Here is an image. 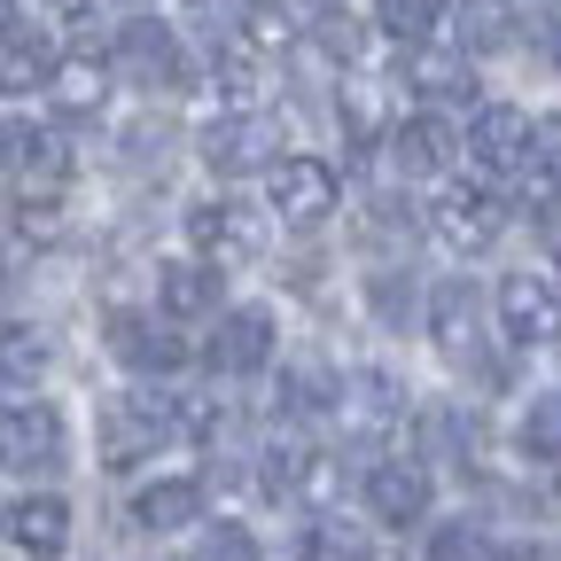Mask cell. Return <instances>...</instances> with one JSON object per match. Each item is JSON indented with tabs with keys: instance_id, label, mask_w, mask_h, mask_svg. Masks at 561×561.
Wrapping results in <instances>:
<instances>
[{
	"instance_id": "1",
	"label": "cell",
	"mask_w": 561,
	"mask_h": 561,
	"mask_svg": "<svg viewBox=\"0 0 561 561\" xmlns=\"http://www.w3.org/2000/svg\"><path fill=\"white\" fill-rule=\"evenodd\" d=\"M102 468H133V460H157L180 437V405L164 390H117L102 398Z\"/></svg>"
},
{
	"instance_id": "2",
	"label": "cell",
	"mask_w": 561,
	"mask_h": 561,
	"mask_svg": "<svg viewBox=\"0 0 561 561\" xmlns=\"http://www.w3.org/2000/svg\"><path fill=\"white\" fill-rule=\"evenodd\" d=\"M430 234L460 257H483L491 242L507 234V203L491 195V187H468V180H445L437 203H430Z\"/></svg>"
},
{
	"instance_id": "3",
	"label": "cell",
	"mask_w": 561,
	"mask_h": 561,
	"mask_svg": "<svg viewBox=\"0 0 561 561\" xmlns=\"http://www.w3.org/2000/svg\"><path fill=\"white\" fill-rule=\"evenodd\" d=\"M0 468H9V476L62 468V413L47 398H9V405H0Z\"/></svg>"
},
{
	"instance_id": "4",
	"label": "cell",
	"mask_w": 561,
	"mask_h": 561,
	"mask_svg": "<svg viewBox=\"0 0 561 561\" xmlns=\"http://www.w3.org/2000/svg\"><path fill=\"white\" fill-rule=\"evenodd\" d=\"M273 149H280V133H273V117H257V102H242V110H227V117H210L203 140H195V157H203L210 172H227V180L265 172Z\"/></svg>"
},
{
	"instance_id": "5",
	"label": "cell",
	"mask_w": 561,
	"mask_h": 561,
	"mask_svg": "<svg viewBox=\"0 0 561 561\" xmlns=\"http://www.w3.org/2000/svg\"><path fill=\"white\" fill-rule=\"evenodd\" d=\"M187 242L203 265H250L265 250V219L250 203H195L187 210Z\"/></svg>"
},
{
	"instance_id": "6",
	"label": "cell",
	"mask_w": 561,
	"mask_h": 561,
	"mask_svg": "<svg viewBox=\"0 0 561 561\" xmlns=\"http://www.w3.org/2000/svg\"><path fill=\"white\" fill-rule=\"evenodd\" d=\"M335 172L320 164V157H273L265 164V203L280 210V219H289V227H320L328 219V210H335Z\"/></svg>"
},
{
	"instance_id": "7",
	"label": "cell",
	"mask_w": 561,
	"mask_h": 561,
	"mask_svg": "<svg viewBox=\"0 0 561 561\" xmlns=\"http://www.w3.org/2000/svg\"><path fill=\"white\" fill-rule=\"evenodd\" d=\"M110 62L125 70L133 87H180V79H187V47H180V32L157 24V16H133V24L117 32Z\"/></svg>"
},
{
	"instance_id": "8",
	"label": "cell",
	"mask_w": 561,
	"mask_h": 561,
	"mask_svg": "<svg viewBox=\"0 0 561 561\" xmlns=\"http://www.w3.org/2000/svg\"><path fill=\"white\" fill-rule=\"evenodd\" d=\"M538 149V125L515 110V102H476V125H468V157L491 172V180H507L523 157Z\"/></svg>"
},
{
	"instance_id": "9",
	"label": "cell",
	"mask_w": 561,
	"mask_h": 561,
	"mask_svg": "<svg viewBox=\"0 0 561 561\" xmlns=\"http://www.w3.org/2000/svg\"><path fill=\"white\" fill-rule=\"evenodd\" d=\"M110 351H117L133 375H180V367H187V335H180V320L110 312Z\"/></svg>"
},
{
	"instance_id": "10",
	"label": "cell",
	"mask_w": 561,
	"mask_h": 561,
	"mask_svg": "<svg viewBox=\"0 0 561 561\" xmlns=\"http://www.w3.org/2000/svg\"><path fill=\"white\" fill-rule=\"evenodd\" d=\"M500 335L507 343H553L561 335V289L546 273H507L500 280Z\"/></svg>"
},
{
	"instance_id": "11",
	"label": "cell",
	"mask_w": 561,
	"mask_h": 561,
	"mask_svg": "<svg viewBox=\"0 0 561 561\" xmlns=\"http://www.w3.org/2000/svg\"><path fill=\"white\" fill-rule=\"evenodd\" d=\"M203 359H210V375H257L273 359V312H257V305L219 312V335L203 343Z\"/></svg>"
},
{
	"instance_id": "12",
	"label": "cell",
	"mask_w": 561,
	"mask_h": 561,
	"mask_svg": "<svg viewBox=\"0 0 561 561\" xmlns=\"http://www.w3.org/2000/svg\"><path fill=\"white\" fill-rule=\"evenodd\" d=\"M367 515L382 530H405V523H430V468L421 460H382L367 476Z\"/></svg>"
},
{
	"instance_id": "13",
	"label": "cell",
	"mask_w": 561,
	"mask_h": 561,
	"mask_svg": "<svg viewBox=\"0 0 561 561\" xmlns=\"http://www.w3.org/2000/svg\"><path fill=\"white\" fill-rule=\"evenodd\" d=\"M430 335L453 367H483V297L468 289V280H445L437 305H430Z\"/></svg>"
},
{
	"instance_id": "14",
	"label": "cell",
	"mask_w": 561,
	"mask_h": 561,
	"mask_svg": "<svg viewBox=\"0 0 561 561\" xmlns=\"http://www.w3.org/2000/svg\"><path fill=\"white\" fill-rule=\"evenodd\" d=\"M390 157H398L405 180H445L453 157H460V133L445 125V110H421V117H405V125L390 133Z\"/></svg>"
},
{
	"instance_id": "15",
	"label": "cell",
	"mask_w": 561,
	"mask_h": 561,
	"mask_svg": "<svg viewBox=\"0 0 561 561\" xmlns=\"http://www.w3.org/2000/svg\"><path fill=\"white\" fill-rule=\"evenodd\" d=\"M0 164H9L24 187H62L70 180V149L47 125H0Z\"/></svg>"
},
{
	"instance_id": "16",
	"label": "cell",
	"mask_w": 561,
	"mask_h": 561,
	"mask_svg": "<svg viewBox=\"0 0 561 561\" xmlns=\"http://www.w3.org/2000/svg\"><path fill=\"white\" fill-rule=\"evenodd\" d=\"M405 79H413V94L430 102V110H460V102H476V70H468V55H437L430 39H413Z\"/></svg>"
},
{
	"instance_id": "17",
	"label": "cell",
	"mask_w": 561,
	"mask_h": 561,
	"mask_svg": "<svg viewBox=\"0 0 561 561\" xmlns=\"http://www.w3.org/2000/svg\"><path fill=\"white\" fill-rule=\"evenodd\" d=\"M9 538H16L32 561H62V546H70V500H55V491L16 500V507H9Z\"/></svg>"
},
{
	"instance_id": "18",
	"label": "cell",
	"mask_w": 561,
	"mask_h": 561,
	"mask_svg": "<svg viewBox=\"0 0 561 561\" xmlns=\"http://www.w3.org/2000/svg\"><path fill=\"white\" fill-rule=\"evenodd\" d=\"M55 79V47L32 32V24H0V94H47Z\"/></svg>"
},
{
	"instance_id": "19",
	"label": "cell",
	"mask_w": 561,
	"mask_h": 561,
	"mask_svg": "<svg viewBox=\"0 0 561 561\" xmlns=\"http://www.w3.org/2000/svg\"><path fill=\"white\" fill-rule=\"evenodd\" d=\"M195 515H203V483H195V476H157V483H140V491H133V523H140V530H157V538L187 530Z\"/></svg>"
},
{
	"instance_id": "20",
	"label": "cell",
	"mask_w": 561,
	"mask_h": 561,
	"mask_svg": "<svg viewBox=\"0 0 561 561\" xmlns=\"http://www.w3.org/2000/svg\"><path fill=\"white\" fill-rule=\"evenodd\" d=\"M157 305H164V320H180V328L210 320V312H219V265H203V257L164 265V273H157Z\"/></svg>"
},
{
	"instance_id": "21",
	"label": "cell",
	"mask_w": 561,
	"mask_h": 561,
	"mask_svg": "<svg viewBox=\"0 0 561 561\" xmlns=\"http://www.w3.org/2000/svg\"><path fill=\"white\" fill-rule=\"evenodd\" d=\"M398 398H405V382L390 375V367H359V375H351L343 382V421H351V430H359V437H382L390 430V421H398Z\"/></svg>"
},
{
	"instance_id": "22",
	"label": "cell",
	"mask_w": 561,
	"mask_h": 561,
	"mask_svg": "<svg viewBox=\"0 0 561 561\" xmlns=\"http://www.w3.org/2000/svg\"><path fill=\"white\" fill-rule=\"evenodd\" d=\"M453 32H460V55H507L523 39V16H515V0H460Z\"/></svg>"
},
{
	"instance_id": "23",
	"label": "cell",
	"mask_w": 561,
	"mask_h": 561,
	"mask_svg": "<svg viewBox=\"0 0 561 561\" xmlns=\"http://www.w3.org/2000/svg\"><path fill=\"white\" fill-rule=\"evenodd\" d=\"M47 367H55V343H47L39 328H9V320H0V398L39 390Z\"/></svg>"
},
{
	"instance_id": "24",
	"label": "cell",
	"mask_w": 561,
	"mask_h": 561,
	"mask_svg": "<svg viewBox=\"0 0 561 561\" xmlns=\"http://www.w3.org/2000/svg\"><path fill=\"white\" fill-rule=\"evenodd\" d=\"M265 491H280V500H328L335 468L305 445H265Z\"/></svg>"
},
{
	"instance_id": "25",
	"label": "cell",
	"mask_w": 561,
	"mask_h": 561,
	"mask_svg": "<svg viewBox=\"0 0 561 561\" xmlns=\"http://www.w3.org/2000/svg\"><path fill=\"white\" fill-rule=\"evenodd\" d=\"M47 94H55V110L62 117H94L102 102H110V70L94 62V55H55V79H47Z\"/></svg>"
},
{
	"instance_id": "26",
	"label": "cell",
	"mask_w": 561,
	"mask_h": 561,
	"mask_svg": "<svg viewBox=\"0 0 561 561\" xmlns=\"http://www.w3.org/2000/svg\"><path fill=\"white\" fill-rule=\"evenodd\" d=\"M421 460L476 468V421H468L460 405H430V413H421Z\"/></svg>"
},
{
	"instance_id": "27",
	"label": "cell",
	"mask_w": 561,
	"mask_h": 561,
	"mask_svg": "<svg viewBox=\"0 0 561 561\" xmlns=\"http://www.w3.org/2000/svg\"><path fill=\"white\" fill-rule=\"evenodd\" d=\"M297 561H375V530L367 523H343V515H320L297 546Z\"/></svg>"
},
{
	"instance_id": "28",
	"label": "cell",
	"mask_w": 561,
	"mask_h": 561,
	"mask_svg": "<svg viewBox=\"0 0 561 561\" xmlns=\"http://www.w3.org/2000/svg\"><path fill=\"white\" fill-rule=\"evenodd\" d=\"M335 367H289V375H280V413H289V421H320V413H335Z\"/></svg>"
},
{
	"instance_id": "29",
	"label": "cell",
	"mask_w": 561,
	"mask_h": 561,
	"mask_svg": "<svg viewBox=\"0 0 561 561\" xmlns=\"http://www.w3.org/2000/svg\"><path fill=\"white\" fill-rule=\"evenodd\" d=\"M507 187H515V203L530 210V219H553V210H561V164H553L546 149H530V157L507 172Z\"/></svg>"
},
{
	"instance_id": "30",
	"label": "cell",
	"mask_w": 561,
	"mask_h": 561,
	"mask_svg": "<svg viewBox=\"0 0 561 561\" xmlns=\"http://www.w3.org/2000/svg\"><path fill=\"white\" fill-rule=\"evenodd\" d=\"M9 227H16L24 242H62V234H70V210H62L55 187H24L16 210H9Z\"/></svg>"
},
{
	"instance_id": "31",
	"label": "cell",
	"mask_w": 561,
	"mask_h": 561,
	"mask_svg": "<svg viewBox=\"0 0 561 561\" xmlns=\"http://www.w3.org/2000/svg\"><path fill=\"white\" fill-rule=\"evenodd\" d=\"M375 24L390 32V39H437L445 32V0H375Z\"/></svg>"
},
{
	"instance_id": "32",
	"label": "cell",
	"mask_w": 561,
	"mask_h": 561,
	"mask_svg": "<svg viewBox=\"0 0 561 561\" xmlns=\"http://www.w3.org/2000/svg\"><path fill=\"white\" fill-rule=\"evenodd\" d=\"M430 561H500V546H491V530H483V523L453 515V523H437V530H430Z\"/></svg>"
},
{
	"instance_id": "33",
	"label": "cell",
	"mask_w": 561,
	"mask_h": 561,
	"mask_svg": "<svg viewBox=\"0 0 561 561\" xmlns=\"http://www.w3.org/2000/svg\"><path fill=\"white\" fill-rule=\"evenodd\" d=\"M289 47H297L289 9H242V55H289Z\"/></svg>"
},
{
	"instance_id": "34",
	"label": "cell",
	"mask_w": 561,
	"mask_h": 561,
	"mask_svg": "<svg viewBox=\"0 0 561 561\" xmlns=\"http://www.w3.org/2000/svg\"><path fill=\"white\" fill-rule=\"evenodd\" d=\"M117 157H125V164H140V172H164V164H172V125H164V117H140V125H125Z\"/></svg>"
},
{
	"instance_id": "35",
	"label": "cell",
	"mask_w": 561,
	"mask_h": 561,
	"mask_svg": "<svg viewBox=\"0 0 561 561\" xmlns=\"http://www.w3.org/2000/svg\"><path fill=\"white\" fill-rule=\"evenodd\" d=\"M523 453H530V460H561V390H553V398H530V413H523Z\"/></svg>"
},
{
	"instance_id": "36",
	"label": "cell",
	"mask_w": 561,
	"mask_h": 561,
	"mask_svg": "<svg viewBox=\"0 0 561 561\" xmlns=\"http://www.w3.org/2000/svg\"><path fill=\"white\" fill-rule=\"evenodd\" d=\"M187 561H257V538H250V523H203Z\"/></svg>"
},
{
	"instance_id": "37",
	"label": "cell",
	"mask_w": 561,
	"mask_h": 561,
	"mask_svg": "<svg viewBox=\"0 0 561 561\" xmlns=\"http://www.w3.org/2000/svg\"><path fill=\"white\" fill-rule=\"evenodd\" d=\"M367 297H375V312H382L390 328L413 320V280H405V273H375V280H367Z\"/></svg>"
},
{
	"instance_id": "38",
	"label": "cell",
	"mask_w": 561,
	"mask_h": 561,
	"mask_svg": "<svg viewBox=\"0 0 561 561\" xmlns=\"http://www.w3.org/2000/svg\"><path fill=\"white\" fill-rule=\"evenodd\" d=\"M312 32L328 39V55H343V62H359V47H367V32L351 24L343 9H328V16H312Z\"/></svg>"
},
{
	"instance_id": "39",
	"label": "cell",
	"mask_w": 561,
	"mask_h": 561,
	"mask_svg": "<svg viewBox=\"0 0 561 561\" xmlns=\"http://www.w3.org/2000/svg\"><path fill=\"white\" fill-rule=\"evenodd\" d=\"M343 125H351V140H375V133H382L375 87H343Z\"/></svg>"
},
{
	"instance_id": "40",
	"label": "cell",
	"mask_w": 561,
	"mask_h": 561,
	"mask_svg": "<svg viewBox=\"0 0 561 561\" xmlns=\"http://www.w3.org/2000/svg\"><path fill=\"white\" fill-rule=\"evenodd\" d=\"M328 9H335V0H289V16H297V24H312V16H328Z\"/></svg>"
},
{
	"instance_id": "41",
	"label": "cell",
	"mask_w": 561,
	"mask_h": 561,
	"mask_svg": "<svg viewBox=\"0 0 561 561\" xmlns=\"http://www.w3.org/2000/svg\"><path fill=\"white\" fill-rule=\"evenodd\" d=\"M538 149H546V157L561 164V117H553V125H538Z\"/></svg>"
},
{
	"instance_id": "42",
	"label": "cell",
	"mask_w": 561,
	"mask_h": 561,
	"mask_svg": "<svg viewBox=\"0 0 561 561\" xmlns=\"http://www.w3.org/2000/svg\"><path fill=\"white\" fill-rule=\"evenodd\" d=\"M0 320H9V273H0Z\"/></svg>"
},
{
	"instance_id": "43",
	"label": "cell",
	"mask_w": 561,
	"mask_h": 561,
	"mask_svg": "<svg viewBox=\"0 0 561 561\" xmlns=\"http://www.w3.org/2000/svg\"><path fill=\"white\" fill-rule=\"evenodd\" d=\"M0 24H16V9H9V0H0Z\"/></svg>"
},
{
	"instance_id": "44",
	"label": "cell",
	"mask_w": 561,
	"mask_h": 561,
	"mask_svg": "<svg viewBox=\"0 0 561 561\" xmlns=\"http://www.w3.org/2000/svg\"><path fill=\"white\" fill-rule=\"evenodd\" d=\"M0 523H9V515H0Z\"/></svg>"
},
{
	"instance_id": "45",
	"label": "cell",
	"mask_w": 561,
	"mask_h": 561,
	"mask_svg": "<svg viewBox=\"0 0 561 561\" xmlns=\"http://www.w3.org/2000/svg\"><path fill=\"white\" fill-rule=\"evenodd\" d=\"M553 343H561V335H553Z\"/></svg>"
}]
</instances>
